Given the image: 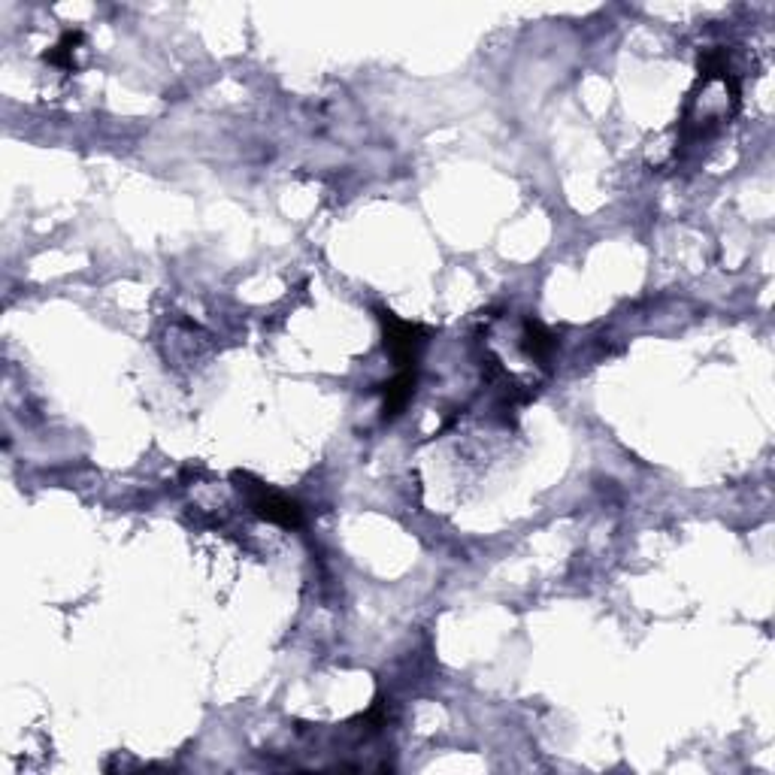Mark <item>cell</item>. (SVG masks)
<instances>
[{
	"label": "cell",
	"mask_w": 775,
	"mask_h": 775,
	"mask_svg": "<svg viewBox=\"0 0 775 775\" xmlns=\"http://www.w3.org/2000/svg\"><path fill=\"white\" fill-rule=\"evenodd\" d=\"M415 385H418V376H415L412 367H403L391 382L379 385V391H382V397H385V403H382L385 418H397V415L409 406V400H412V394H415Z\"/></svg>",
	"instance_id": "obj_3"
},
{
	"label": "cell",
	"mask_w": 775,
	"mask_h": 775,
	"mask_svg": "<svg viewBox=\"0 0 775 775\" xmlns=\"http://www.w3.org/2000/svg\"><path fill=\"white\" fill-rule=\"evenodd\" d=\"M82 43V31H67L64 37H61V43L46 55V61H52V64H61V67H73V49Z\"/></svg>",
	"instance_id": "obj_5"
},
{
	"label": "cell",
	"mask_w": 775,
	"mask_h": 775,
	"mask_svg": "<svg viewBox=\"0 0 775 775\" xmlns=\"http://www.w3.org/2000/svg\"><path fill=\"white\" fill-rule=\"evenodd\" d=\"M555 346H558V340H555V334H551L548 327H542V324L533 321V318L524 321V349H527L530 358L545 361L551 352H555Z\"/></svg>",
	"instance_id": "obj_4"
},
{
	"label": "cell",
	"mask_w": 775,
	"mask_h": 775,
	"mask_svg": "<svg viewBox=\"0 0 775 775\" xmlns=\"http://www.w3.org/2000/svg\"><path fill=\"white\" fill-rule=\"evenodd\" d=\"M243 479H246L249 485H240V488H246V491H249V497H252V509H255V515H258V518L273 521V524L288 527V530H294V527H300V524H303V509H300V503H297V500H291V497H282V494L270 491L267 485L255 482V479H252V476H246V473H243Z\"/></svg>",
	"instance_id": "obj_1"
},
{
	"label": "cell",
	"mask_w": 775,
	"mask_h": 775,
	"mask_svg": "<svg viewBox=\"0 0 775 775\" xmlns=\"http://www.w3.org/2000/svg\"><path fill=\"white\" fill-rule=\"evenodd\" d=\"M379 321H382V330H385V352L400 367H412L415 364V352H418V346L427 337V327L403 321V318H397L388 309H379Z\"/></svg>",
	"instance_id": "obj_2"
}]
</instances>
